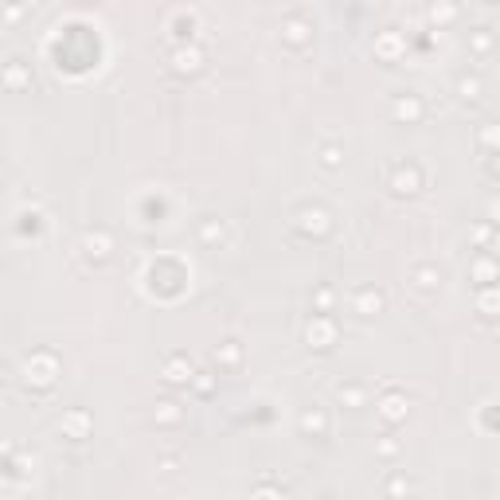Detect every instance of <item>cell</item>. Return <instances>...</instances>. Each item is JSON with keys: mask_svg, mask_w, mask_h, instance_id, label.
I'll return each mask as SVG.
<instances>
[{"mask_svg": "<svg viewBox=\"0 0 500 500\" xmlns=\"http://www.w3.org/2000/svg\"><path fill=\"white\" fill-rule=\"evenodd\" d=\"M309 39H313V24L305 20V16H285L282 20V44L301 51V47H309Z\"/></svg>", "mask_w": 500, "mask_h": 500, "instance_id": "cell-1", "label": "cell"}, {"mask_svg": "<svg viewBox=\"0 0 500 500\" xmlns=\"http://www.w3.org/2000/svg\"><path fill=\"white\" fill-rule=\"evenodd\" d=\"M192 375H196V368L188 364V356H168L164 359V368H161V380L168 383V387H188Z\"/></svg>", "mask_w": 500, "mask_h": 500, "instance_id": "cell-2", "label": "cell"}, {"mask_svg": "<svg viewBox=\"0 0 500 500\" xmlns=\"http://www.w3.org/2000/svg\"><path fill=\"white\" fill-rule=\"evenodd\" d=\"M422 188V172H418V164H399L391 172V192L395 196H414Z\"/></svg>", "mask_w": 500, "mask_h": 500, "instance_id": "cell-3", "label": "cell"}, {"mask_svg": "<svg viewBox=\"0 0 500 500\" xmlns=\"http://www.w3.org/2000/svg\"><path fill=\"white\" fill-rule=\"evenodd\" d=\"M59 430H63L71 442H82V438L90 434V414L82 411V407H75V411H66L63 418H59Z\"/></svg>", "mask_w": 500, "mask_h": 500, "instance_id": "cell-4", "label": "cell"}, {"mask_svg": "<svg viewBox=\"0 0 500 500\" xmlns=\"http://www.w3.org/2000/svg\"><path fill=\"white\" fill-rule=\"evenodd\" d=\"M391 114H395V121H407V125H414V121H422L426 106H422V98H418V94H399V98H395V106H391Z\"/></svg>", "mask_w": 500, "mask_h": 500, "instance_id": "cell-5", "label": "cell"}, {"mask_svg": "<svg viewBox=\"0 0 500 500\" xmlns=\"http://www.w3.org/2000/svg\"><path fill=\"white\" fill-rule=\"evenodd\" d=\"M380 309H383V294L375 289V285H364V289H356V294H352V313L375 316Z\"/></svg>", "mask_w": 500, "mask_h": 500, "instance_id": "cell-6", "label": "cell"}, {"mask_svg": "<svg viewBox=\"0 0 500 500\" xmlns=\"http://www.w3.org/2000/svg\"><path fill=\"white\" fill-rule=\"evenodd\" d=\"M172 71L176 75H199L204 71V51L199 47H180L172 55Z\"/></svg>", "mask_w": 500, "mask_h": 500, "instance_id": "cell-7", "label": "cell"}, {"mask_svg": "<svg viewBox=\"0 0 500 500\" xmlns=\"http://www.w3.org/2000/svg\"><path fill=\"white\" fill-rule=\"evenodd\" d=\"M82 250H87L90 262H106L109 250H114V239H109L106 231H87V239H82Z\"/></svg>", "mask_w": 500, "mask_h": 500, "instance_id": "cell-8", "label": "cell"}, {"mask_svg": "<svg viewBox=\"0 0 500 500\" xmlns=\"http://www.w3.org/2000/svg\"><path fill=\"white\" fill-rule=\"evenodd\" d=\"M301 434L305 438H325L328 434V414L321 407H305L301 411Z\"/></svg>", "mask_w": 500, "mask_h": 500, "instance_id": "cell-9", "label": "cell"}, {"mask_svg": "<svg viewBox=\"0 0 500 500\" xmlns=\"http://www.w3.org/2000/svg\"><path fill=\"white\" fill-rule=\"evenodd\" d=\"M332 340H337V328L328 316H313V325H309V344L313 348H332Z\"/></svg>", "mask_w": 500, "mask_h": 500, "instance_id": "cell-10", "label": "cell"}, {"mask_svg": "<svg viewBox=\"0 0 500 500\" xmlns=\"http://www.w3.org/2000/svg\"><path fill=\"white\" fill-rule=\"evenodd\" d=\"M380 414L387 422H402V418H407V399H402L399 391H387L380 399Z\"/></svg>", "mask_w": 500, "mask_h": 500, "instance_id": "cell-11", "label": "cell"}, {"mask_svg": "<svg viewBox=\"0 0 500 500\" xmlns=\"http://www.w3.org/2000/svg\"><path fill=\"white\" fill-rule=\"evenodd\" d=\"M0 82H4L8 90H24V87H32V71H28L24 63H8L4 75H0Z\"/></svg>", "mask_w": 500, "mask_h": 500, "instance_id": "cell-12", "label": "cell"}, {"mask_svg": "<svg viewBox=\"0 0 500 500\" xmlns=\"http://www.w3.org/2000/svg\"><path fill=\"white\" fill-rule=\"evenodd\" d=\"M411 282H414V289H438V282H442V274H438V266H414L411 270Z\"/></svg>", "mask_w": 500, "mask_h": 500, "instance_id": "cell-13", "label": "cell"}, {"mask_svg": "<svg viewBox=\"0 0 500 500\" xmlns=\"http://www.w3.org/2000/svg\"><path fill=\"white\" fill-rule=\"evenodd\" d=\"M337 399L348 407V411H359L364 402H368V391L359 387V383H344V387H337Z\"/></svg>", "mask_w": 500, "mask_h": 500, "instance_id": "cell-14", "label": "cell"}, {"mask_svg": "<svg viewBox=\"0 0 500 500\" xmlns=\"http://www.w3.org/2000/svg\"><path fill=\"white\" fill-rule=\"evenodd\" d=\"M430 20H434L438 28L454 24L457 20V4H454V0H434V4H430Z\"/></svg>", "mask_w": 500, "mask_h": 500, "instance_id": "cell-15", "label": "cell"}, {"mask_svg": "<svg viewBox=\"0 0 500 500\" xmlns=\"http://www.w3.org/2000/svg\"><path fill=\"white\" fill-rule=\"evenodd\" d=\"M152 418H157V426H176V422H180V407H176L172 399H164V402H157Z\"/></svg>", "mask_w": 500, "mask_h": 500, "instance_id": "cell-16", "label": "cell"}, {"mask_svg": "<svg viewBox=\"0 0 500 500\" xmlns=\"http://www.w3.org/2000/svg\"><path fill=\"white\" fill-rule=\"evenodd\" d=\"M199 242H207V247L223 242V223H219V219H204V223H199Z\"/></svg>", "mask_w": 500, "mask_h": 500, "instance_id": "cell-17", "label": "cell"}, {"mask_svg": "<svg viewBox=\"0 0 500 500\" xmlns=\"http://www.w3.org/2000/svg\"><path fill=\"white\" fill-rule=\"evenodd\" d=\"M469 47H473L477 55H489L492 51V32L489 28H477V32L469 35Z\"/></svg>", "mask_w": 500, "mask_h": 500, "instance_id": "cell-18", "label": "cell"}, {"mask_svg": "<svg viewBox=\"0 0 500 500\" xmlns=\"http://www.w3.org/2000/svg\"><path fill=\"white\" fill-rule=\"evenodd\" d=\"M457 94H461V98H465V102H477L481 98V78L477 75H473V78H461V82H457Z\"/></svg>", "mask_w": 500, "mask_h": 500, "instance_id": "cell-19", "label": "cell"}, {"mask_svg": "<svg viewBox=\"0 0 500 500\" xmlns=\"http://www.w3.org/2000/svg\"><path fill=\"white\" fill-rule=\"evenodd\" d=\"M321 164H325V168H340V164H344V149H340V145H325V149H321Z\"/></svg>", "mask_w": 500, "mask_h": 500, "instance_id": "cell-20", "label": "cell"}, {"mask_svg": "<svg viewBox=\"0 0 500 500\" xmlns=\"http://www.w3.org/2000/svg\"><path fill=\"white\" fill-rule=\"evenodd\" d=\"M239 344H235V340H227V344H223V352H215V359H223V364H239Z\"/></svg>", "mask_w": 500, "mask_h": 500, "instance_id": "cell-21", "label": "cell"}, {"mask_svg": "<svg viewBox=\"0 0 500 500\" xmlns=\"http://www.w3.org/2000/svg\"><path fill=\"white\" fill-rule=\"evenodd\" d=\"M395 51H399V39H395V35H383V39H380V55H383V59H395Z\"/></svg>", "mask_w": 500, "mask_h": 500, "instance_id": "cell-22", "label": "cell"}, {"mask_svg": "<svg viewBox=\"0 0 500 500\" xmlns=\"http://www.w3.org/2000/svg\"><path fill=\"white\" fill-rule=\"evenodd\" d=\"M473 270H477L481 285H492V262H489V258H481L477 266H473Z\"/></svg>", "mask_w": 500, "mask_h": 500, "instance_id": "cell-23", "label": "cell"}, {"mask_svg": "<svg viewBox=\"0 0 500 500\" xmlns=\"http://www.w3.org/2000/svg\"><path fill=\"white\" fill-rule=\"evenodd\" d=\"M20 16H24V8H20V4H12V8H4V24H16Z\"/></svg>", "mask_w": 500, "mask_h": 500, "instance_id": "cell-24", "label": "cell"}, {"mask_svg": "<svg viewBox=\"0 0 500 500\" xmlns=\"http://www.w3.org/2000/svg\"><path fill=\"white\" fill-rule=\"evenodd\" d=\"M328 305H332V294H328V289H321V294H316V309H321V313H325Z\"/></svg>", "mask_w": 500, "mask_h": 500, "instance_id": "cell-25", "label": "cell"}, {"mask_svg": "<svg viewBox=\"0 0 500 500\" xmlns=\"http://www.w3.org/2000/svg\"><path fill=\"white\" fill-rule=\"evenodd\" d=\"M481 313H485V316H497V313H492V289L481 297Z\"/></svg>", "mask_w": 500, "mask_h": 500, "instance_id": "cell-26", "label": "cell"}, {"mask_svg": "<svg viewBox=\"0 0 500 500\" xmlns=\"http://www.w3.org/2000/svg\"><path fill=\"white\" fill-rule=\"evenodd\" d=\"M395 449H399L395 442H380V454H383V457H395Z\"/></svg>", "mask_w": 500, "mask_h": 500, "instance_id": "cell-27", "label": "cell"}, {"mask_svg": "<svg viewBox=\"0 0 500 500\" xmlns=\"http://www.w3.org/2000/svg\"><path fill=\"white\" fill-rule=\"evenodd\" d=\"M489 4H492V0H489Z\"/></svg>", "mask_w": 500, "mask_h": 500, "instance_id": "cell-28", "label": "cell"}]
</instances>
